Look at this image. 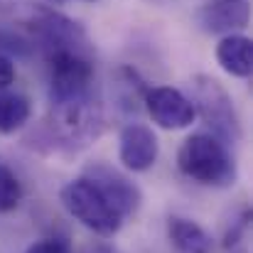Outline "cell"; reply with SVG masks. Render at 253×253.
Segmentation results:
<instances>
[{"label": "cell", "instance_id": "obj_1", "mask_svg": "<svg viewBox=\"0 0 253 253\" xmlns=\"http://www.w3.org/2000/svg\"><path fill=\"white\" fill-rule=\"evenodd\" d=\"M177 168L184 177L204 184V187H231L236 182V163L216 135L194 133L189 135L177 153Z\"/></svg>", "mask_w": 253, "mask_h": 253}, {"label": "cell", "instance_id": "obj_2", "mask_svg": "<svg viewBox=\"0 0 253 253\" xmlns=\"http://www.w3.org/2000/svg\"><path fill=\"white\" fill-rule=\"evenodd\" d=\"M62 207L88 231L98 236H113L123 226V216L118 209L106 199V194L88 179V177H77L67 182L59 192Z\"/></svg>", "mask_w": 253, "mask_h": 253}, {"label": "cell", "instance_id": "obj_3", "mask_svg": "<svg viewBox=\"0 0 253 253\" xmlns=\"http://www.w3.org/2000/svg\"><path fill=\"white\" fill-rule=\"evenodd\" d=\"M49 126H52L54 138L69 148H84L91 140H96L101 133L103 118H101L98 103L93 101V93L52 103Z\"/></svg>", "mask_w": 253, "mask_h": 253}, {"label": "cell", "instance_id": "obj_4", "mask_svg": "<svg viewBox=\"0 0 253 253\" xmlns=\"http://www.w3.org/2000/svg\"><path fill=\"white\" fill-rule=\"evenodd\" d=\"M192 86H194V101H192L194 111L202 113L204 123L211 128V135H216L221 143H236L241 138V123L229 91L207 74L194 77Z\"/></svg>", "mask_w": 253, "mask_h": 253}, {"label": "cell", "instance_id": "obj_5", "mask_svg": "<svg viewBox=\"0 0 253 253\" xmlns=\"http://www.w3.org/2000/svg\"><path fill=\"white\" fill-rule=\"evenodd\" d=\"M143 103L153 123H158L165 130H184L197 118L192 98H187L179 88H172V86L148 88L143 96Z\"/></svg>", "mask_w": 253, "mask_h": 253}, {"label": "cell", "instance_id": "obj_6", "mask_svg": "<svg viewBox=\"0 0 253 253\" xmlns=\"http://www.w3.org/2000/svg\"><path fill=\"white\" fill-rule=\"evenodd\" d=\"M160 143L153 128L143 123H128L118 138V158L130 172H148L158 163Z\"/></svg>", "mask_w": 253, "mask_h": 253}, {"label": "cell", "instance_id": "obj_7", "mask_svg": "<svg viewBox=\"0 0 253 253\" xmlns=\"http://www.w3.org/2000/svg\"><path fill=\"white\" fill-rule=\"evenodd\" d=\"M86 177L106 194V199L118 209V214L123 219L138 211V207L143 202V194L126 174H121L118 169L108 168L103 163H93L91 168L86 169Z\"/></svg>", "mask_w": 253, "mask_h": 253}, {"label": "cell", "instance_id": "obj_8", "mask_svg": "<svg viewBox=\"0 0 253 253\" xmlns=\"http://www.w3.org/2000/svg\"><path fill=\"white\" fill-rule=\"evenodd\" d=\"M251 20L249 0H209L197 10V25L209 35H236Z\"/></svg>", "mask_w": 253, "mask_h": 253}, {"label": "cell", "instance_id": "obj_9", "mask_svg": "<svg viewBox=\"0 0 253 253\" xmlns=\"http://www.w3.org/2000/svg\"><path fill=\"white\" fill-rule=\"evenodd\" d=\"M216 62L219 67L236 77L249 79L253 72V44L246 35H226L216 44Z\"/></svg>", "mask_w": 253, "mask_h": 253}, {"label": "cell", "instance_id": "obj_10", "mask_svg": "<svg viewBox=\"0 0 253 253\" xmlns=\"http://www.w3.org/2000/svg\"><path fill=\"white\" fill-rule=\"evenodd\" d=\"M168 236L177 253H211L214 249V241L207 234V229H202L197 221L184 216H169Z\"/></svg>", "mask_w": 253, "mask_h": 253}, {"label": "cell", "instance_id": "obj_11", "mask_svg": "<svg viewBox=\"0 0 253 253\" xmlns=\"http://www.w3.org/2000/svg\"><path fill=\"white\" fill-rule=\"evenodd\" d=\"M32 116V103L25 93L0 91V135L20 130Z\"/></svg>", "mask_w": 253, "mask_h": 253}, {"label": "cell", "instance_id": "obj_12", "mask_svg": "<svg viewBox=\"0 0 253 253\" xmlns=\"http://www.w3.org/2000/svg\"><path fill=\"white\" fill-rule=\"evenodd\" d=\"M20 199H22V184H20L17 174L0 163V214L17 209Z\"/></svg>", "mask_w": 253, "mask_h": 253}, {"label": "cell", "instance_id": "obj_13", "mask_svg": "<svg viewBox=\"0 0 253 253\" xmlns=\"http://www.w3.org/2000/svg\"><path fill=\"white\" fill-rule=\"evenodd\" d=\"M25 253H74L72 246L62 239H42L37 244H32Z\"/></svg>", "mask_w": 253, "mask_h": 253}, {"label": "cell", "instance_id": "obj_14", "mask_svg": "<svg viewBox=\"0 0 253 253\" xmlns=\"http://www.w3.org/2000/svg\"><path fill=\"white\" fill-rule=\"evenodd\" d=\"M27 44H30V42H25V40L15 37L12 32H5V30H0V54H5V57H7V52L25 54V52H27Z\"/></svg>", "mask_w": 253, "mask_h": 253}, {"label": "cell", "instance_id": "obj_15", "mask_svg": "<svg viewBox=\"0 0 253 253\" xmlns=\"http://www.w3.org/2000/svg\"><path fill=\"white\" fill-rule=\"evenodd\" d=\"M15 77H17L15 62H12L10 57L0 54V91H5L10 84H15Z\"/></svg>", "mask_w": 253, "mask_h": 253}, {"label": "cell", "instance_id": "obj_16", "mask_svg": "<svg viewBox=\"0 0 253 253\" xmlns=\"http://www.w3.org/2000/svg\"><path fill=\"white\" fill-rule=\"evenodd\" d=\"M79 253H123V251L116 249L113 244H106V241H91V244H86Z\"/></svg>", "mask_w": 253, "mask_h": 253}, {"label": "cell", "instance_id": "obj_17", "mask_svg": "<svg viewBox=\"0 0 253 253\" xmlns=\"http://www.w3.org/2000/svg\"><path fill=\"white\" fill-rule=\"evenodd\" d=\"M84 2H96V0H84Z\"/></svg>", "mask_w": 253, "mask_h": 253}]
</instances>
